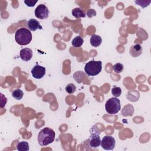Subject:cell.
<instances>
[{
  "label": "cell",
  "mask_w": 151,
  "mask_h": 151,
  "mask_svg": "<svg viewBox=\"0 0 151 151\" xmlns=\"http://www.w3.org/2000/svg\"><path fill=\"white\" fill-rule=\"evenodd\" d=\"M55 132L51 128L45 127L42 129L38 135V142L40 146H47L52 143L55 139Z\"/></svg>",
  "instance_id": "1"
},
{
  "label": "cell",
  "mask_w": 151,
  "mask_h": 151,
  "mask_svg": "<svg viewBox=\"0 0 151 151\" xmlns=\"http://www.w3.org/2000/svg\"><path fill=\"white\" fill-rule=\"evenodd\" d=\"M32 34L30 30L21 28L17 30L15 35V40L21 45H26L30 43L32 40Z\"/></svg>",
  "instance_id": "2"
},
{
  "label": "cell",
  "mask_w": 151,
  "mask_h": 151,
  "mask_svg": "<svg viewBox=\"0 0 151 151\" xmlns=\"http://www.w3.org/2000/svg\"><path fill=\"white\" fill-rule=\"evenodd\" d=\"M102 69L101 61L91 60L87 63L84 66V71L89 76H95L99 74Z\"/></svg>",
  "instance_id": "3"
},
{
  "label": "cell",
  "mask_w": 151,
  "mask_h": 151,
  "mask_svg": "<svg viewBox=\"0 0 151 151\" xmlns=\"http://www.w3.org/2000/svg\"><path fill=\"white\" fill-rule=\"evenodd\" d=\"M105 109L107 113L110 114H115L117 113L121 109L120 101L117 97L109 99L106 103Z\"/></svg>",
  "instance_id": "4"
},
{
  "label": "cell",
  "mask_w": 151,
  "mask_h": 151,
  "mask_svg": "<svg viewBox=\"0 0 151 151\" xmlns=\"http://www.w3.org/2000/svg\"><path fill=\"white\" fill-rule=\"evenodd\" d=\"M91 135L89 139V145L91 148H97L100 146L101 144V139L100 137V132L95 129L92 127L90 130Z\"/></svg>",
  "instance_id": "5"
},
{
  "label": "cell",
  "mask_w": 151,
  "mask_h": 151,
  "mask_svg": "<svg viewBox=\"0 0 151 151\" xmlns=\"http://www.w3.org/2000/svg\"><path fill=\"white\" fill-rule=\"evenodd\" d=\"M115 139L111 136H105L101 141V146L105 150H113L115 147Z\"/></svg>",
  "instance_id": "6"
},
{
  "label": "cell",
  "mask_w": 151,
  "mask_h": 151,
  "mask_svg": "<svg viewBox=\"0 0 151 151\" xmlns=\"http://www.w3.org/2000/svg\"><path fill=\"white\" fill-rule=\"evenodd\" d=\"M35 17L40 19H44L49 16V10L48 8L44 4L38 5L35 9Z\"/></svg>",
  "instance_id": "7"
},
{
  "label": "cell",
  "mask_w": 151,
  "mask_h": 151,
  "mask_svg": "<svg viewBox=\"0 0 151 151\" xmlns=\"http://www.w3.org/2000/svg\"><path fill=\"white\" fill-rule=\"evenodd\" d=\"M31 74L35 78L40 79L42 78L46 73V69L45 67L40 65H36L31 69Z\"/></svg>",
  "instance_id": "8"
},
{
  "label": "cell",
  "mask_w": 151,
  "mask_h": 151,
  "mask_svg": "<svg viewBox=\"0 0 151 151\" xmlns=\"http://www.w3.org/2000/svg\"><path fill=\"white\" fill-rule=\"evenodd\" d=\"M19 55L20 58L22 60L25 61H28L32 58V51L29 48H24L20 50Z\"/></svg>",
  "instance_id": "9"
},
{
  "label": "cell",
  "mask_w": 151,
  "mask_h": 151,
  "mask_svg": "<svg viewBox=\"0 0 151 151\" xmlns=\"http://www.w3.org/2000/svg\"><path fill=\"white\" fill-rule=\"evenodd\" d=\"M142 47L139 44H136L132 45L129 50V53L133 57H137L140 56L142 53Z\"/></svg>",
  "instance_id": "10"
},
{
  "label": "cell",
  "mask_w": 151,
  "mask_h": 151,
  "mask_svg": "<svg viewBox=\"0 0 151 151\" xmlns=\"http://www.w3.org/2000/svg\"><path fill=\"white\" fill-rule=\"evenodd\" d=\"M27 26L28 27L29 30L32 31H35L38 29H42V26L40 24V22L38 21L37 19H33V18L28 20V21L27 22Z\"/></svg>",
  "instance_id": "11"
},
{
  "label": "cell",
  "mask_w": 151,
  "mask_h": 151,
  "mask_svg": "<svg viewBox=\"0 0 151 151\" xmlns=\"http://www.w3.org/2000/svg\"><path fill=\"white\" fill-rule=\"evenodd\" d=\"M134 113V107L132 104L126 105L122 109L121 114L123 116H132Z\"/></svg>",
  "instance_id": "12"
},
{
  "label": "cell",
  "mask_w": 151,
  "mask_h": 151,
  "mask_svg": "<svg viewBox=\"0 0 151 151\" xmlns=\"http://www.w3.org/2000/svg\"><path fill=\"white\" fill-rule=\"evenodd\" d=\"M90 44L94 47H97L100 45L102 42V38L100 35L93 34L91 35L90 40Z\"/></svg>",
  "instance_id": "13"
},
{
  "label": "cell",
  "mask_w": 151,
  "mask_h": 151,
  "mask_svg": "<svg viewBox=\"0 0 151 151\" xmlns=\"http://www.w3.org/2000/svg\"><path fill=\"white\" fill-rule=\"evenodd\" d=\"M72 15L76 18H84L86 16L85 12L80 8H75L72 10Z\"/></svg>",
  "instance_id": "14"
},
{
  "label": "cell",
  "mask_w": 151,
  "mask_h": 151,
  "mask_svg": "<svg viewBox=\"0 0 151 151\" xmlns=\"http://www.w3.org/2000/svg\"><path fill=\"white\" fill-rule=\"evenodd\" d=\"M85 73L81 71H78L74 73L73 74V78L78 83H81L83 79L85 78Z\"/></svg>",
  "instance_id": "15"
},
{
  "label": "cell",
  "mask_w": 151,
  "mask_h": 151,
  "mask_svg": "<svg viewBox=\"0 0 151 151\" xmlns=\"http://www.w3.org/2000/svg\"><path fill=\"white\" fill-rule=\"evenodd\" d=\"M84 42L83 38L80 36H76L73 38V40L71 41V44L73 47L78 48L80 47Z\"/></svg>",
  "instance_id": "16"
},
{
  "label": "cell",
  "mask_w": 151,
  "mask_h": 151,
  "mask_svg": "<svg viewBox=\"0 0 151 151\" xmlns=\"http://www.w3.org/2000/svg\"><path fill=\"white\" fill-rule=\"evenodd\" d=\"M17 149L19 151H28L29 149V144L25 141L19 142L17 145Z\"/></svg>",
  "instance_id": "17"
},
{
  "label": "cell",
  "mask_w": 151,
  "mask_h": 151,
  "mask_svg": "<svg viewBox=\"0 0 151 151\" xmlns=\"http://www.w3.org/2000/svg\"><path fill=\"white\" fill-rule=\"evenodd\" d=\"M23 95H24L23 91L21 89H16L14 91H13L12 93V97L15 99L18 100L22 99V98L23 97Z\"/></svg>",
  "instance_id": "18"
},
{
  "label": "cell",
  "mask_w": 151,
  "mask_h": 151,
  "mask_svg": "<svg viewBox=\"0 0 151 151\" xmlns=\"http://www.w3.org/2000/svg\"><path fill=\"white\" fill-rule=\"evenodd\" d=\"M113 69L116 73L119 74L123 71L124 69V67L122 64L120 63H116L114 65H113Z\"/></svg>",
  "instance_id": "19"
},
{
  "label": "cell",
  "mask_w": 151,
  "mask_h": 151,
  "mask_svg": "<svg viewBox=\"0 0 151 151\" xmlns=\"http://www.w3.org/2000/svg\"><path fill=\"white\" fill-rule=\"evenodd\" d=\"M65 90L67 93L71 94L75 92L76 90V87L73 83H70L66 86Z\"/></svg>",
  "instance_id": "20"
},
{
  "label": "cell",
  "mask_w": 151,
  "mask_h": 151,
  "mask_svg": "<svg viewBox=\"0 0 151 151\" xmlns=\"http://www.w3.org/2000/svg\"><path fill=\"white\" fill-rule=\"evenodd\" d=\"M111 94L115 97H119L122 94V89L119 87H113L111 88Z\"/></svg>",
  "instance_id": "21"
},
{
  "label": "cell",
  "mask_w": 151,
  "mask_h": 151,
  "mask_svg": "<svg viewBox=\"0 0 151 151\" xmlns=\"http://www.w3.org/2000/svg\"><path fill=\"white\" fill-rule=\"evenodd\" d=\"M134 2L140 5V6H142V8H145L146 6H148L149 5V4H150L151 2V1L149 0V1H146V0H139V1H135Z\"/></svg>",
  "instance_id": "22"
},
{
  "label": "cell",
  "mask_w": 151,
  "mask_h": 151,
  "mask_svg": "<svg viewBox=\"0 0 151 151\" xmlns=\"http://www.w3.org/2000/svg\"><path fill=\"white\" fill-rule=\"evenodd\" d=\"M7 99L6 97L2 93H1V107L3 108L6 104Z\"/></svg>",
  "instance_id": "23"
},
{
  "label": "cell",
  "mask_w": 151,
  "mask_h": 151,
  "mask_svg": "<svg viewBox=\"0 0 151 151\" xmlns=\"http://www.w3.org/2000/svg\"><path fill=\"white\" fill-rule=\"evenodd\" d=\"M38 2V1H34V0H25L24 1V3L27 6L29 7H32L34 6L36 3Z\"/></svg>",
  "instance_id": "24"
},
{
  "label": "cell",
  "mask_w": 151,
  "mask_h": 151,
  "mask_svg": "<svg viewBox=\"0 0 151 151\" xmlns=\"http://www.w3.org/2000/svg\"><path fill=\"white\" fill-rule=\"evenodd\" d=\"M96 11L94 10V9H88V11H87V15L88 16V17H89V18H91V17H94V16H96Z\"/></svg>",
  "instance_id": "25"
}]
</instances>
